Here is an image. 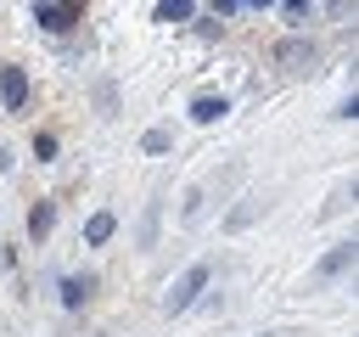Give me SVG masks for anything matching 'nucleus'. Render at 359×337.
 I'll return each instance as SVG.
<instances>
[{"instance_id":"nucleus-4","label":"nucleus","mask_w":359,"mask_h":337,"mask_svg":"<svg viewBox=\"0 0 359 337\" xmlns=\"http://www.w3.org/2000/svg\"><path fill=\"white\" fill-rule=\"evenodd\" d=\"M342 270H353V242H342V247H331L320 264H314V281H337Z\"/></svg>"},{"instance_id":"nucleus-10","label":"nucleus","mask_w":359,"mask_h":337,"mask_svg":"<svg viewBox=\"0 0 359 337\" xmlns=\"http://www.w3.org/2000/svg\"><path fill=\"white\" fill-rule=\"evenodd\" d=\"M157 22H191V0H157Z\"/></svg>"},{"instance_id":"nucleus-5","label":"nucleus","mask_w":359,"mask_h":337,"mask_svg":"<svg viewBox=\"0 0 359 337\" xmlns=\"http://www.w3.org/2000/svg\"><path fill=\"white\" fill-rule=\"evenodd\" d=\"M275 62L280 67H303V62H314V45L309 39H280L275 45Z\"/></svg>"},{"instance_id":"nucleus-6","label":"nucleus","mask_w":359,"mask_h":337,"mask_svg":"<svg viewBox=\"0 0 359 337\" xmlns=\"http://www.w3.org/2000/svg\"><path fill=\"white\" fill-rule=\"evenodd\" d=\"M224 112H230L224 95H196V101H191V118H196V124H219Z\"/></svg>"},{"instance_id":"nucleus-2","label":"nucleus","mask_w":359,"mask_h":337,"mask_svg":"<svg viewBox=\"0 0 359 337\" xmlns=\"http://www.w3.org/2000/svg\"><path fill=\"white\" fill-rule=\"evenodd\" d=\"M79 11H84V0H34V17H39V28H50V34H67V28L79 22Z\"/></svg>"},{"instance_id":"nucleus-11","label":"nucleus","mask_w":359,"mask_h":337,"mask_svg":"<svg viewBox=\"0 0 359 337\" xmlns=\"http://www.w3.org/2000/svg\"><path fill=\"white\" fill-rule=\"evenodd\" d=\"M140 146H146V152H168V129H146Z\"/></svg>"},{"instance_id":"nucleus-8","label":"nucleus","mask_w":359,"mask_h":337,"mask_svg":"<svg viewBox=\"0 0 359 337\" xmlns=\"http://www.w3.org/2000/svg\"><path fill=\"white\" fill-rule=\"evenodd\" d=\"M50 225H56V208H50V202H34V208H28V236H34V242H45V236H50Z\"/></svg>"},{"instance_id":"nucleus-1","label":"nucleus","mask_w":359,"mask_h":337,"mask_svg":"<svg viewBox=\"0 0 359 337\" xmlns=\"http://www.w3.org/2000/svg\"><path fill=\"white\" fill-rule=\"evenodd\" d=\"M208 275H213V264H208V258H196V264H191V270H185V275H180V281L168 286V298H163V309H168V315H185V309L196 303V292L208 286Z\"/></svg>"},{"instance_id":"nucleus-12","label":"nucleus","mask_w":359,"mask_h":337,"mask_svg":"<svg viewBox=\"0 0 359 337\" xmlns=\"http://www.w3.org/2000/svg\"><path fill=\"white\" fill-rule=\"evenodd\" d=\"M34 157L50 163V157H56V135H34Z\"/></svg>"},{"instance_id":"nucleus-3","label":"nucleus","mask_w":359,"mask_h":337,"mask_svg":"<svg viewBox=\"0 0 359 337\" xmlns=\"http://www.w3.org/2000/svg\"><path fill=\"white\" fill-rule=\"evenodd\" d=\"M0 101H6V112H22V101H28V73L22 67H0Z\"/></svg>"},{"instance_id":"nucleus-14","label":"nucleus","mask_w":359,"mask_h":337,"mask_svg":"<svg viewBox=\"0 0 359 337\" xmlns=\"http://www.w3.org/2000/svg\"><path fill=\"white\" fill-rule=\"evenodd\" d=\"M241 6H275V0H241Z\"/></svg>"},{"instance_id":"nucleus-13","label":"nucleus","mask_w":359,"mask_h":337,"mask_svg":"<svg viewBox=\"0 0 359 337\" xmlns=\"http://www.w3.org/2000/svg\"><path fill=\"white\" fill-rule=\"evenodd\" d=\"M280 6H286V17H303L309 11V0H280Z\"/></svg>"},{"instance_id":"nucleus-7","label":"nucleus","mask_w":359,"mask_h":337,"mask_svg":"<svg viewBox=\"0 0 359 337\" xmlns=\"http://www.w3.org/2000/svg\"><path fill=\"white\" fill-rule=\"evenodd\" d=\"M112 230H118V219H112V213H90V219H84V242H90V247H107V242H112Z\"/></svg>"},{"instance_id":"nucleus-9","label":"nucleus","mask_w":359,"mask_h":337,"mask_svg":"<svg viewBox=\"0 0 359 337\" xmlns=\"http://www.w3.org/2000/svg\"><path fill=\"white\" fill-rule=\"evenodd\" d=\"M84 298H90V281H84V275H67V281H62V303H67V309H79Z\"/></svg>"}]
</instances>
